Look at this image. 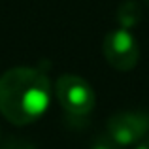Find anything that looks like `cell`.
Returning <instances> with one entry per match:
<instances>
[{
    "label": "cell",
    "mask_w": 149,
    "mask_h": 149,
    "mask_svg": "<svg viewBox=\"0 0 149 149\" xmlns=\"http://www.w3.org/2000/svg\"><path fill=\"white\" fill-rule=\"evenodd\" d=\"M117 19L121 23V29H130L140 21V8L134 2H125L117 11Z\"/></svg>",
    "instance_id": "5b68a950"
},
{
    "label": "cell",
    "mask_w": 149,
    "mask_h": 149,
    "mask_svg": "<svg viewBox=\"0 0 149 149\" xmlns=\"http://www.w3.org/2000/svg\"><path fill=\"white\" fill-rule=\"evenodd\" d=\"M108 136L121 147L134 146L149 136V115L136 111H121L109 117Z\"/></svg>",
    "instance_id": "277c9868"
},
{
    "label": "cell",
    "mask_w": 149,
    "mask_h": 149,
    "mask_svg": "<svg viewBox=\"0 0 149 149\" xmlns=\"http://www.w3.org/2000/svg\"><path fill=\"white\" fill-rule=\"evenodd\" d=\"M91 149H123V147H121L117 142H113L109 136H102V138H98L91 146Z\"/></svg>",
    "instance_id": "8992f818"
},
{
    "label": "cell",
    "mask_w": 149,
    "mask_h": 149,
    "mask_svg": "<svg viewBox=\"0 0 149 149\" xmlns=\"http://www.w3.org/2000/svg\"><path fill=\"white\" fill-rule=\"evenodd\" d=\"M4 149H36L32 143L25 142V140H10Z\"/></svg>",
    "instance_id": "52a82bcc"
},
{
    "label": "cell",
    "mask_w": 149,
    "mask_h": 149,
    "mask_svg": "<svg viewBox=\"0 0 149 149\" xmlns=\"http://www.w3.org/2000/svg\"><path fill=\"white\" fill-rule=\"evenodd\" d=\"M55 95L61 106L66 109V113L76 117H83L93 111L95 108V91L93 87L79 76L64 74L57 79L55 85Z\"/></svg>",
    "instance_id": "7a4b0ae2"
},
{
    "label": "cell",
    "mask_w": 149,
    "mask_h": 149,
    "mask_svg": "<svg viewBox=\"0 0 149 149\" xmlns=\"http://www.w3.org/2000/svg\"><path fill=\"white\" fill-rule=\"evenodd\" d=\"M51 85L36 68H11L0 77V113L11 125L25 127L38 121L49 108Z\"/></svg>",
    "instance_id": "6da1fadb"
},
{
    "label": "cell",
    "mask_w": 149,
    "mask_h": 149,
    "mask_svg": "<svg viewBox=\"0 0 149 149\" xmlns=\"http://www.w3.org/2000/svg\"><path fill=\"white\" fill-rule=\"evenodd\" d=\"M134 149H149V136H147V138H143L142 142H138V146H136Z\"/></svg>",
    "instance_id": "ba28073f"
},
{
    "label": "cell",
    "mask_w": 149,
    "mask_h": 149,
    "mask_svg": "<svg viewBox=\"0 0 149 149\" xmlns=\"http://www.w3.org/2000/svg\"><path fill=\"white\" fill-rule=\"evenodd\" d=\"M102 51L111 68L119 72H128L138 64L140 47L136 38L127 29H115L104 38Z\"/></svg>",
    "instance_id": "3957f363"
}]
</instances>
